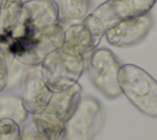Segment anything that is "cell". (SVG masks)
Wrapping results in <instances>:
<instances>
[{"label":"cell","instance_id":"4","mask_svg":"<svg viewBox=\"0 0 157 140\" xmlns=\"http://www.w3.org/2000/svg\"><path fill=\"white\" fill-rule=\"evenodd\" d=\"M120 61L108 48H96L86 59V70L93 86L107 98L115 99L121 95L118 84Z\"/></svg>","mask_w":157,"mask_h":140},{"label":"cell","instance_id":"18","mask_svg":"<svg viewBox=\"0 0 157 140\" xmlns=\"http://www.w3.org/2000/svg\"><path fill=\"white\" fill-rule=\"evenodd\" d=\"M18 140H49L32 120L25 122L20 125V139Z\"/></svg>","mask_w":157,"mask_h":140},{"label":"cell","instance_id":"15","mask_svg":"<svg viewBox=\"0 0 157 140\" xmlns=\"http://www.w3.org/2000/svg\"><path fill=\"white\" fill-rule=\"evenodd\" d=\"M22 4V0H5L0 12V32L11 37V32L20 20Z\"/></svg>","mask_w":157,"mask_h":140},{"label":"cell","instance_id":"17","mask_svg":"<svg viewBox=\"0 0 157 140\" xmlns=\"http://www.w3.org/2000/svg\"><path fill=\"white\" fill-rule=\"evenodd\" d=\"M20 125L13 120L5 118L0 120V140H18Z\"/></svg>","mask_w":157,"mask_h":140},{"label":"cell","instance_id":"16","mask_svg":"<svg viewBox=\"0 0 157 140\" xmlns=\"http://www.w3.org/2000/svg\"><path fill=\"white\" fill-rule=\"evenodd\" d=\"M11 37L0 32V92H4L7 85L9 69L13 61V55L10 50Z\"/></svg>","mask_w":157,"mask_h":140},{"label":"cell","instance_id":"6","mask_svg":"<svg viewBox=\"0 0 157 140\" xmlns=\"http://www.w3.org/2000/svg\"><path fill=\"white\" fill-rule=\"evenodd\" d=\"M59 23L64 28V43L61 47L85 58L98 47L105 33L104 26L93 14H87L76 22L59 21Z\"/></svg>","mask_w":157,"mask_h":140},{"label":"cell","instance_id":"1","mask_svg":"<svg viewBox=\"0 0 157 140\" xmlns=\"http://www.w3.org/2000/svg\"><path fill=\"white\" fill-rule=\"evenodd\" d=\"M118 84L121 95L137 111L147 117L157 118V81L147 71L134 64H121Z\"/></svg>","mask_w":157,"mask_h":140},{"label":"cell","instance_id":"19","mask_svg":"<svg viewBox=\"0 0 157 140\" xmlns=\"http://www.w3.org/2000/svg\"><path fill=\"white\" fill-rule=\"evenodd\" d=\"M2 4H4V2L0 0V12H1V7H2Z\"/></svg>","mask_w":157,"mask_h":140},{"label":"cell","instance_id":"8","mask_svg":"<svg viewBox=\"0 0 157 140\" xmlns=\"http://www.w3.org/2000/svg\"><path fill=\"white\" fill-rule=\"evenodd\" d=\"M153 26V18L148 14L119 21L105 29L104 37L110 45L118 48L131 47L142 42Z\"/></svg>","mask_w":157,"mask_h":140},{"label":"cell","instance_id":"10","mask_svg":"<svg viewBox=\"0 0 157 140\" xmlns=\"http://www.w3.org/2000/svg\"><path fill=\"white\" fill-rule=\"evenodd\" d=\"M20 86V99L25 111L31 115L42 113L45 109L53 92L42 80L39 68H29Z\"/></svg>","mask_w":157,"mask_h":140},{"label":"cell","instance_id":"9","mask_svg":"<svg viewBox=\"0 0 157 140\" xmlns=\"http://www.w3.org/2000/svg\"><path fill=\"white\" fill-rule=\"evenodd\" d=\"M157 0H107L92 12L104 26L109 28L114 23L148 14Z\"/></svg>","mask_w":157,"mask_h":140},{"label":"cell","instance_id":"5","mask_svg":"<svg viewBox=\"0 0 157 140\" xmlns=\"http://www.w3.org/2000/svg\"><path fill=\"white\" fill-rule=\"evenodd\" d=\"M105 120L104 109L98 99L81 97L76 109L65 123V136L69 140H94Z\"/></svg>","mask_w":157,"mask_h":140},{"label":"cell","instance_id":"3","mask_svg":"<svg viewBox=\"0 0 157 140\" xmlns=\"http://www.w3.org/2000/svg\"><path fill=\"white\" fill-rule=\"evenodd\" d=\"M86 59L60 47L45 56L38 66L40 77L52 92L70 88L78 82L86 70Z\"/></svg>","mask_w":157,"mask_h":140},{"label":"cell","instance_id":"21","mask_svg":"<svg viewBox=\"0 0 157 140\" xmlns=\"http://www.w3.org/2000/svg\"><path fill=\"white\" fill-rule=\"evenodd\" d=\"M1 1H2V2H5V0H1Z\"/></svg>","mask_w":157,"mask_h":140},{"label":"cell","instance_id":"2","mask_svg":"<svg viewBox=\"0 0 157 140\" xmlns=\"http://www.w3.org/2000/svg\"><path fill=\"white\" fill-rule=\"evenodd\" d=\"M64 43V28L58 22L43 29L12 38L10 50L13 58L28 68L39 66L52 52L60 48Z\"/></svg>","mask_w":157,"mask_h":140},{"label":"cell","instance_id":"13","mask_svg":"<svg viewBox=\"0 0 157 140\" xmlns=\"http://www.w3.org/2000/svg\"><path fill=\"white\" fill-rule=\"evenodd\" d=\"M28 115L29 114L25 111L21 103L20 96L0 92V120L9 118L18 125H22L27 122Z\"/></svg>","mask_w":157,"mask_h":140},{"label":"cell","instance_id":"7","mask_svg":"<svg viewBox=\"0 0 157 140\" xmlns=\"http://www.w3.org/2000/svg\"><path fill=\"white\" fill-rule=\"evenodd\" d=\"M59 20V9L55 0H26L22 4L18 23L11 32V38L43 29L58 23Z\"/></svg>","mask_w":157,"mask_h":140},{"label":"cell","instance_id":"12","mask_svg":"<svg viewBox=\"0 0 157 140\" xmlns=\"http://www.w3.org/2000/svg\"><path fill=\"white\" fill-rule=\"evenodd\" d=\"M31 120L49 140H60L65 136V122L52 113L33 114Z\"/></svg>","mask_w":157,"mask_h":140},{"label":"cell","instance_id":"20","mask_svg":"<svg viewBox=\"0 0 157 140\" xmlns=\"http://www.w3.org/2000/svg\"><path fill=\"white\" fill-rule=\"evenodd\" d=\"M60 140H69V139H67V138H66V136H64V138H61V139H60Z\"/></svg>","mask_w":157,"mask_h":140},{"label":"cell","instance_id":"14","mask_svg":"<svg viewBox=\"0 0 157 140\" xmlns=\"http://www.w3.org/2000/svg\"><path fill=\"white\" fill-rule=\"evenodd\" d=\"M59 9V21L76 22L82 20L90 9L91 0H55Z\"/></svg>","mask_w":157,"mask_h":140},{"label":"cell","instance_id":"11","mask_svg":"<svg viewBox=\"0 0 157 140\" xmlns=\"http://www.w3.org/2000/svg\"><path fill=\"white\" fill-rule=\"evenodd\" d=\"M81 97H82V87L77 82L70 88H66L64 91L53 92L43 112L52 113L66 123V120L71 117V114L76 109Z\"/></svg>","mask_w":157,"mask_h":140}]
</instances>
